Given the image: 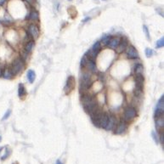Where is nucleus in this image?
Segmentation results:
<instances>
[{"label": "nucleus", "mask_w": 164, "mask_h": 164, "mask_svg": "<svg viewBox=\"0 0 164 164\" xmlns=\"http://www.w3.org/2000/svg\"><path fill=\"white\" fill-rule=\"evenodd\" d=\"M26 77H27V79H28L29 83H33V82L35 81V78H36V73H35V72L33 70H29L27 72Z\"/></svg>", "instance_id": "19"}, {"label": "nucleus", "mask_w": 164, "mask_h": 164, "mask_svg": "<svg viewBox=\"0 0 164 164\" xmlns=\"http://www.w3.org/2000/svg\"><path fill=\"white\" fill-rule=\"evenodd\" d=\"M128 46H129V40H128L127 38L123 37V38H122V39H120V43L115 50L117 51V54H121V53H122L126 50Z\"/></svg>", "instance_id": "9"}, {"label": "nucleus", "mask_w": 164, "mask_h": 164, "mask_svg": "<svg viewBox=\"0 0 164 164\" xmlns=\"http://www.w3.org/2000/svg\"><path fill=\"white\" fill-rule=\"evenodd\" d=\"M70 1H71V0H70Z\"/></svg>", "instance_id": "39"}, {"label": "nucleus", "mask_w": 164, "mask_h": 164, "mask_svg": "<svg viewBox=\"0 0 164 164\" xmlns=\"http://www.w3.org/2000/svg\"><path fill=\"white\" fill-rule=\"evenodd\" d=\"M27 33H28V36L30 38H32L33 39H37L40 35L39 29H38V26H36L35 24L29 25V26L27 28Z\"/></svg>", "instance_id": "5"}, {"label": "nucleus", "mask_w": 164, "mask_h": 164, "mask_svg": "<svg viewBox=\"0 0 164 164\" xmlns=\"http://www.w3.org/2000/svg\"><path fill=\"white\" fill-rule=\"evenodd\" d=\"M24 67H25V61H23L22 58H20V57L16 58L13 61L10 66L11 72H12L13 75L15 76V75H17L18 73L22 72Z\"/></svg>", "instance_id": "3"}, {"label": "nucleus", "mask_w": 164, "mask_h": 164, "mask_svg": "<svg viewBox=\"0 0 164 164\" xmlns=\"http://www.w3.org/2000/svg\"><path fill=\"white\" fill-rule=\"evenodd\" d=\"M86 63H87V56H86V55H84V56L82 58L81 62H80V66H81V68H82V69H84V68H85V66H86Z\"/></svg>", "instance_id": "26"}, {"label": "nucleus", "mask_w": 164, "mask_h": 164, "mask_svg": "<svg viewBox=\"0 0 164 164\" xmlns=\"http://www.w3.org/2000/svg\"><path fill=\"white\" fill-rule=\"evenodd\" d=\"M126 55L129 59L131 60H135L139 58V53L136 50V49L133 46H128V48L126 49Z\"/></svg>", "instance_id": "8"}, {"label": "nucleus", "mask_w": 164, "mask_h": 164, "mask_svg": "<svg viewBox=\"0 0 164 164\" xmlns=\"http://www.w3.org/2000/svg\"><path fill=\"white\" fill-rule=\"evenodd\" d=\"M25 95H26V88H25V86H24L22 83H20V84H19V87H18V96L22 98Z\"/></svg>", "instance_id": "22"}, {"label": "nucleus", "mask_w": 164, "mask_h": 164, "mask_svg": "<svg viewBox=\"0 0 164 164\" xmlns=\"http://www.w3.org/2000/svg\"><path fill=\"white\" fill-rule=\"evenodd\" d=\"M93 85V82L91 80V75L88 72H83L82 73V77H80V91L83 93L87 91Z\"/></svg>", "instance_id": "2"}, {"label": "nucleus", "mask_w": 164, "mask_h": 164, "mask_svg": "<svg viewBox=\"0 0 164 164\" xmlns=\"http://www.w3.org/2000/svg\"><path fill=\"white\" fill-rule=\"evenodd\" d=\"M81 101L83 104V106L85 110V111L89 115L93 113L95 110L99 108V105L97 100L94 96H92L89 94H84L83 93L81 96Z\"/></svg>", "instance_id": "1"}, {"label": "nucleus", "mask_w": 164, "mask_h": 164, "mask_svg": "<svg viewBox=\"0 0 164 164\" xmlns=\"http://www.w3.org/2000/svg\"><path fill=\"white\" fill-rule=\"evenodd\" d=\"M11 154V151L10 149H9V148H6L5 149V153L3 154V155H2L1 156H0V159H1V161H5L10 156Z\"/></svg>", "instance_id": "24"}, {"label": "nucleus", "mask_w": 164, "mask_h": 164, "mask_svg": "<svg viewBox=\"0 0 164 164\" xmlns=\"http://www.w3.org/2000/svg\"><path fill=\"white\" fill-rule=\"evenodd\" d=\"M151 136H152V139L154 140L155 143H156V144L157 145V144L159 143V139H158V137H157V134L156 133V132H155V131L151 132Z\"/></svg>", "instance_id": "30"}, {"label": "nucleus", "mask_w": 164, "mask_h": 164, "mask_svg": "<svg viewBox=\"0 0 164 164\" xmlns=\"http://www.w3.org/2000/svg\"><path fill=\"white\" fill-rule=\"evenodd\" d=\"M25 1H26V3H28L31 5H33V3H34V0H25Z\"/></svg>", "instance_id": "34"}, {"label": "nucleus", "mask_w": 164, "mask_h": 164, "mask_svg": "<svg viewBox=\"0 0 164 164\" xmlns=\"http://www.w3.org/2000/svg\"><path fill=\"white\" fill-rule=\"evenodd\" d=\"M120 43V38H111L110 40L109 44H107L110 49H116Z\"/></svg>", "instance_id": "15"}, {"label": "nucleus", "mask_w": 164, "mask_h": 164, "mask_svg": "<svg viewBox=\"0 0 164 164\" xmlns=\"http://www.w3.org/2000/svg\"><path fill=\"white\" fill-rule=\"evenodd\" d=\"M26 19L28 20V21L38 22V21L39 20V14H38V11L33 10H32L29 14H28V15L26 17Z\"/></svg>", "instance_id": "14"}, {"label": "nucleus", "mask_w": 164, "mask_h": 164, "mask_svg": "<svg viewBox=\"0 0 164 164\" xmlns=\"http://www.w3.org/2000/svg\"><path fill=\"white\" fill-rule=\"evenodd\" d=\"M136 116H137V111L135 108L133 106H129V107H126L124 110L122 117H123V121L128 122L133 120V118H135Z\"/></svg>", "instance_id": "4"}, {"label": "nucleus", "mask_w": 164, "mask_h": 164, "mask_svg": "<svg viewBox=\"0 0 164 164\" xmlns=\"http://www.w3.org/2000/svg\"><path fill=\"white\" fill-rule=\"evenodd\" d=\"M128 129V124L125 121H122L120 122L117 123V125L115 126L114 128V133L115 134H117V135H120L124 133L126 130Z\"/></svg>", "instance_id": "6"}, {"label": "nucleus", "mask_w": 164, "mask_h": 164, "mask_svg": "<svg viewBox=\"0 0 164 164\" xmlns=\"http://www.w3.org/2000/svg\"><path fill=\"white\" fill-rule=\"evenodd\" d=\"M117 125V119L114 116L112 115H109V120H108V123L106 128L105 129L106 130H111L114 129L115 126Z\"/></svg>", "instance_id": "13"}, {"label": "nucleus", "mask_w": 164, "mask_h": 164, "mask_svg": "<svg viewBox=\"0 0 164 164\" xmlns=\"http://www.w3.org/2000/svg\"><path fill=\"white\" fill-rule=\"evenodd\" d=\"M4 2H5V0H1V1H0V5L2 6V5L3 4V3H4Z\"/></svg>", "instance_id": "36"}, {"label": "nucleus", "mask_w": 164, "mask_h": 164, "mask_svg": "<svg viewBox=\"0 0 164 164\" xmlns=\"http://www.w3.org/2000/svg\"><path fill=\"white\" fill-rule=\"evenodd\" d=\"M1 140H2V136L0 135V142H1Z\"/></svg>", "instance_id": "38"}, {"label": "nucleus", "mask_w": 164, "mask_h": 164, "mask_svg": "<svg viewBox=\"0 0 164 164\" xmlns=\"http://www.w3.org/2000/svg\"><path fill=\"white\" fill-rule=\"evenodd\" d=\"M90 50L94 53V55L97 57L99 53L100 50H101V44H100V42H99V41H97L95 44L93 45V47H92V49H91Z\"/></svg>", "instance_id": "16"}, {"label": "nucleus", "mask_w": 164, "mask_h": 164, "mask_svg": "<svg viewBox=\"0 0 164 164\" xmlns=\"http://www.w3.org/2000/svg\"><path fill=\"white\" fill-rule=\"evenodd\" d=\"M144 67L141 64H137L134 66V73L135 74H142Z\"/></svg>", "instance_id": "23"}, {"label": "nucleus", "mask_w": 164, "mask_h": 164, "mask_svg": "<svg viewBox=\"0 0 164 164\" xmlns=\"http://www.w3.org/2000/svg\"><path fill=\"white\" fill-rule=\"evenodd\" d=\"M34 41L33 40H30L28 41L26 44H25L24 46V49H25V51H26L27 53H31L33 51V48H34Z\"/></svg>", "instance_id": "17"}, {"label": "nucleus", "mask_w": 164, "mask_h": 164, "mask_svg": "<svg viewBox=\"0 0 164 164\" xmlns=\"http://www.w3.org/2000/svg\"><path fill=\"white\" fill-rule=\"evenodd\" d=\"M13 73L11 72L10 67H7V68H4L3 70V77H4L5 79H11L13 77Z\"/></svg>", "instance_id": "18"}, {"label": "nucleus", "mask_w": 164, "mask_h": 164, "mask_svg": "<svg viewBox=\"0 0 164 164\" xmlns=\"http://www.w3.org/2000/svg\"><path fill=\"white\" fill-rule=\"evenodd\" d=\"M74 86H75V78L72 76H70L67 78L66 86L64 88V91H65L66 95H69L73 90Z\"/></svg>", "instance_id": "7"}, {"label": "nucleus", "mask_w": 164, "mask_h": 164, "mask_svg": "<svg viewBox=\"0 0 164 164\" xmlns=\"http://www.w3.org/2000/svg\"><path fill=\"white\" fill-rule=\"evenodd\" d=\"M3 148H4V147H0V152L3 151Z\"/></svg>", "instance_id": "37"}, {"label": "nucleus", "mask_w": 164, "mask_h": 164, "mask_svg": "<svg viewBox=\"0 0 164 164\" xmlns=\"http://www.w3.org/2000/svg\"><path fill=\"white\" fill-rule=\"evenodd\" d=\"M110 38H111V37H110V35H106V36H104V37L102 38V39H101V43H102V44H103L104 46H106L107 44H109Z\"/></svg>", "instance_id": "25"}, {"label": "nucleus", "mask_w": 164, "mask_h": 164, "mask_svg": "<svg viewBox=\"0 0 164 164\" xmlns=\"http://www.w3.org/2000/svg\"><path fill=\"white\" fill-rule=\"evenodd\" d=\"M156 48L157 49H160V48H163L164 46V38L163 37L162 38H160L157 42H156Z\"/></svg>", "instance_id": "27"}, {"label": "nucleus", "mask_w": 164, "mask_h": 164, "mask_svg": "<svg viewBox=\"0 0 164 164\" xmlns=\"http://www.w3.org/2000/svg\"><path fill=\"white\" fill-rule=\"evenodd\" d=\"M88 70L93 73H96L98 72V68H97V66L95 64V60H93L91 59H88L87 58V63H86V66Z\"/></svg>", "instance_id": "12"}, {"label": "nucleus", "mask_w": 164, "mask_h": 164, "mask_svg": "<svg viewBox=\"0 0 164 164\" xmlns=\"http://www.w3.org/2000/svg\"><path fill=\"white\" fill-rule=\"evenodd\" d=\"M135 88L138 90H142L143 91V84L145 82V78L142 74H135Z\"/></svg>", "instance_id": "10"}, {"label": "nucleus", "mask_w": 164, "mask_h": 164, "mask_svg": "<svg viewBox=\"0 0 164 164\" xmlns=\"http://www.w3.org/2000/svg\"><path fill=\"white\" fill-rule=\"evenodd\" d=\"M55 164H64V163H62V162H61L60 160H59V159H58V160L56 161V163H55Z\"/></svg>", "instance_id": "35"}, {"label": "nucleus", "mask_w": 164, "mask_h": 164, "mask_svg": "<svg viewBox=\"0 0 164 164\" xmlns=\"http://www.w3.org/2000/svg\"><path fill=\"white\" fill-rule=\"evenodd\" d=\"M154 54V51L151 49H149V48H147V49H145V55L147 57H151Z\"/></svg>", "instance_id": "29"}, {"label": "nucleus", "mask_w": 164, "mask_h": 164, "mask_svg": "<svg viewBox=\"0 0 164 164\" xmlns=\"http://www.w3.org/2000/svg\"><path fill=\"white\" fill-rule=\"evenodd\" d=\"M28 56H29V53H27L26 51H23L22 52V55H21V58L22 59L23 61H26V60L28 59Z\"/></svg>", "instance_id": "28"}, {"label": "nucleus", "mask_w": 164, "mask_h": 164, "mask_svg": "<svg viewBox=\"0 0 164 164\" xmlns=\"http://www.w3.org/2000/svg\"><path fill=\"white\" fill-rule=\"evenodd\" d=\"M163 111L164 109H163V108H159V107H156V106L155 113H154V117H155V119H156V118H158V117H163Z\"/></svg>", "instance_id": "20"}, {"label": "nucleus", "mask_w": 164, "mask_h": 164, "mask_svg": "<svg viewBox=\"0 0 164 164\" xmlns=\"http://www.w3.org/2000/svg\"><path fill=\"white\" fill-rule=\"evenodd\" d=\"M10 114H11V110H8L6 111V113L3 115V118H2V121H4L6 120V119H8L9 117L10 116Z\"/></svg>", "instance_id": "31"}, {"label": "nucleus", "mask_w": 164, "mask_h": 164, "mask_svg": "<svg viewBox=\"0 0 164 164\" xmlns=\"http://www.w3.org/2000/svg\"><path fill=\"white\" fill-rule=\"evenodd\" d=\"M3 70H4V67L3 66L0 65V77H3Z\"/></svg>", "instance_id": "33"}, {"label": "nucleus", "mask_w": 164, "mask_h": 164, "mask_svg": "<svg viewBox=\"0 0 164 164\" xmlns=\"http://www.w3.org/2000/svg\"><path fill=\"white\" fill-rule=\"evenodd\" d=\"M108 120H109V114L106 112H102L99 117V128L105 129L107 126Z\"/></svg>", "instance_id": "11"}, {"label": "nucleus", "mask_w": 164, "mask_h": 164, "mask_svg": "<svg viewBox=\"0 0 164 164\" xmlns=\"http://www.w3.org/2000/svg\"><path fill=\"white\" fill-rule=\"evenodd\" d=\"M164 120L163 117H158V118H156V126L158 129H163L164 125Z\"/></svg>", "instance_id": "21"}, {"label": "nucleus", "mask_w": 164, "mask_h": 164, "mask_svg": "<svg viewBox=\"0 0 164 164\" xmlns=\"http://www.w3.org/2000/svg\"><path fill=\"white\" fill-rule=\"evenodd\" d=\"M143 30L145 33V36L147 37V38L150 39V33H149V30H148V27L146 26H143Z\"/></svg>", "instance_id": "32"}]
</instances>
